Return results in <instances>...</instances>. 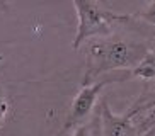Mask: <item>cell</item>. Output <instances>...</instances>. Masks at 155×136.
<instances>
[{"label": "cell", "instance_id": "cell-6", "mask_svg": "<svg viewBox=\"0 0 155 136\" xmlns=\"http://www.w3.org/2000/svg\"><path fill=\"white\" fill-rule=\"evenodd\" d=\"M131 17L133 19H140V21L148 22V24H152V26L155 27V2H150V4L147 5L143 10H140V12L131 14Z\"/></svg>", "mask_w": 155, "mask_h": 136}, {"label": "cell", "instance_id": "cell-7", "mask_svg": "<svg viewBox=\"0 0 155 136\" xmlns=\"http://www.w3.org/2000/svg\"><path fill=\"white\" fill-rule=\"evenodd\" d=\"M9 111H10V102H9V99H7V95L0 90V128L4 126L5 121H7Z\"/></svg>", "mask_w": 155, "mask_h": 136}, {"label": "cell", "instance_id": "cell-2", "mask_svg": "<svg viewBox=\"0 0 155 136\" xmlns=\"http://www.w3.org/2000/svg\"><path fill=\"white\" fill-rule=\"evenodd\" d=\"M72 5L78 17L77 34L72 43L73 50H78L91 39L111 36L119 24H128L133 21L131 14H118L111 9H106L99 2L75 0Z\"/></svg>", "mask_w": 155, "mask_h": 136}, {"label": "cell", "instance_id": "cell-5", "mask_svg": "<svg viewBox=\"0 0 155 136\" xmlns=\"http://www.w3.org/2000/svg\"><path fill=\"white\" fill-rule=\"evenodd\" d=\"M130 73V78H141V80L150 82L155 78V46L143 56L140 63L133 68Z\"/></svg>", "mask_w": 155, "mask_h": 136}, {"label": "cell", "instance_id": "cell-4", "mask_svg": "<svg viewBox=\"0 0 155 136\" xmlns=\"http://www.w3.org/2000/svg\"><path fill=\"white\" fill-rule=\"evenodd\" d=\"M130 111L123 116H118L111 111L107 100H101L97 119H99V134L101 136H152L155 131V122H141L135 124Z\"/></svg>", "mask_w": 155, "mask_h": 136}, {"label": "cell", "instance_id": "cell-1", "mask_svg": "<svg viewBox=\"0 0 155 136\" xmlns=\"http://www.w3.org/2000/svg\"><path fill=\"white\" fill-rule=\"evenodd\" d=\"M152 48L153 39L150 37L123 36L116 32L87 41L82 85L94 83L101 75L109 72H131Z\"/></svg>", "mask_w": 155, "mask_h": 136}, {"label": "cell", "instance_id": "cell-3", "mask_svg": "<svg viewBox=\"0 0 155 136\" xmlns=\"http://www.w3.org/2000/svg\"><path fill=\"white\" fill-rule=\"evenodd\" d=\"M124 80H130V73L128 72L119 73L118 77H114V78H104V80H97L94 83H89V85H82V89L75 95V99H73L72 105H70L68 114L65 118L63 126H61V129L58 131L56 136H68L73 129H77L78 126L85 124L87 118L91 116L92 109H94L97 99H99L101 90L106 85H109V83L124 82Z\"/></svg>", "mask_w": 155, "mask_h": 136}]
</instances>
